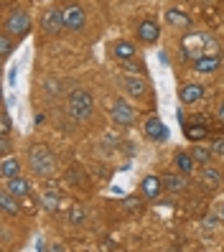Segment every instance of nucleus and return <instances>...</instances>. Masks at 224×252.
I'll return each mask as SVG.
<instances>
[{
	"mask_svg": "<svg viewBox=\"0 0 224 252\" xmlns=\"http://www.w3.org/2000/svg\"><path fill=\"white\" fill-rule=\"evenodd\" d=\"M219 43L209 36V33H189L181 38V54L186 59H199L204 54H217Z\"/></svg>",
	"mask_w": 224,
	"mask_h": 252,
	"instance_id": "f257e3e1",
	"label": "nucleus"
},
{
	"mask_svg": "<svg viewBox=\"0 0 224 252\" xmlns=\"http://www.w3.org/2000/svg\"><path fill=\"white\" fill-rule=\"evenodd\" d=\"M66 112H69L71 120H77V123L89 120V117H92V112H95V99H92V94L84 92V90L69 92V97H66Z\"/></svg>",
	"mask_w": 224,
	"mask_h": 252,
	"instance_id": "f03ea898",
	"label": "nucleus"
},
{
	"mask_svg": "<svg viewBox=\"0 0 224 252\" xmlns=\"http://www.w3.org/2000/svg\"><path fill=\"white\" fill-rule=\"evenodd\" d=\"M28 166L36 176H51L56 168V158L46 145H31L28 151Z\"/></svg>",
	"mask_w": 224,
	"mask_h": 252,
	"instance_id": "7ed1b4c3",
	"label": "nucleus"
},
{
	"mask_svg": "<svg viewBox=\"0 0 224 252\" xmlns=\"http://www.w3.org/2000/svg\"><path fill=\"white\" fill-rule=\"evenodd\" d=\"M5 31L13 38H23L31 33V16L26 10H13L10 16L5 18Z\"/></svg>",
	"mask_w": 224,
	"mask_h": 252,
	"instance_id": "20e7f679",
	"label": "nucleus"
},
{
	"mask_svg": "<svg viewBox=\"0 0 224 252\" xmlns=\"http://www.w3.org/2000/svg\"><path fill=\"white\" fill-rule=\"evenodd\" d=\"M41 28L46 31L49 36H59L66 28L64 23V10H59V8H51L43 13V18H41Z\"/></svg>",
	"mask_w": 224,
	"mask_h": 252,
	"instance_id": "39448f33",
	"label": "nucleus"
},
{
	"mask_svg": "<svg viewBox=\"0 0 224 252\" xmlns=\"http://www.w3.org/2000/svg\"><path fill=\"white\" fill-rule=\"evenodd\" d=\"M110 117H112V123H115V125L128 127V125L135 123V110H132L125 99H115V102H112V112H110Z\"/></svg>",
	"mask_w": 224,
	"mask_h": 252,
	"instance_id": "423d86ee",
	"label": "nucleus"
},
{
	"mask_svg": "<svg viewBox=\"0 0 224 252\" xmlns=\"http://www.w3.org/2000/svg\"><path fill=\"white\" fill-rule=\"evenodd\" d=\"M143 130H145L148 140H153V143H166L168 140V127L160 123V117H148Z\"/></svg>",
	"mask_w": 224,
	"mask_h": 252,
	"instance_id": "0eeeda50",
	"label": "nucleus"
},
{
	"mask_svg": "<svg viewBox=\"0 0 224 252\" xmlns=\"http://www.w3.org/2000/svg\"><path fill=\"white\" fill-rule=\"evenodd\" d=\"M64 23H66L69 31H82L84 23H87L84 10H82L79 5H69V8L64 10Z\"/></svg>",
	"mask_w": 224,
	"mask_h": 252,
	"instance_id": "6e6552de",
	"label": "nucleus"
},
{
	"mask_svg": "<svg viewBox=\"0 0 224 252\" xmlns=\"http://www.w3.org/2000/svg\"><path fill=\"white\" fill-rule=\"evenodd\" d=\"M138 38L143 41V43H156L158 41V36H160V28H158V23L153 21V18H145V21H140V26H138Z\"/></svg>",
	"mask_w": 224,
	"mask_h": 252,
	"instance_id": "1a4fd4ad",
	"label": "nucleus"
},
{
	"mask_svg": "<svg viewBox=\"0 0 224 252\" xmlns=\"http://www.w3.org/2000/svg\"><path fill=\"white\" fill-rule=\"evenodd\" d=\"M222 66V56L219 54H204L199 59H193V69L201 71V74H212Z\"/></svg>",
	"mask_w": 224,
	"mask_h": 252,
	"instance_id": "9d476101",
	"label": "nucleus"
},
{
	"mask_svg": "<svg viewBox=\"0 0 224 252\" xmlns=\"http://www.w3.org/2000/svg\"><path fill=\"white\" fill-rule=\"evenodd\" d=\"M125 90L130 97H135V99H143L148 94V84L145 79H140V74H128V79H125Z\"/></svg>",
	"mask_w": 224,
	"mask_h": 252,
	"instance_id": "9b49d317",
	"label": "nucleus"
},
{
	"mask_svg": "<svg viewBox=\"0 0 224 252\" xmlns=\"http://www.w3.org/2000/svg\"><path fill=\"white\" fill-rule=\"evenodd\" d=\"M163 189H168L171 194H181V191L189 189V179H186V173H168V176H163Z\"/></svg>",
	"mask_w": 224,
	"mask_h": 252,
	"instance_id": "f8f14e48",
	"label": "nucleus"
},
{
	"mask_svg": "<svg viewBox=\"0 0 224 252\" xmlns=\"http://www.w3.org/2000/svg\"><path fill=\"white\" fill-rule=\"evenodd\" d=\"M178 99H181L184 105H196L199 99H204V87L201 84H184L181 90H178Z\"/></svg>",
	"mask_w": 224,
	"mask_h": 252,
	"instance_id": "ddd939ff",
	"label": "nucleus"
},
{
	"mask_svg": "<svg viewBox=\"0 0 224 252\" xmlns=\"http://www.w3.org/2000/svg\"><path fill=\"white\" fill-rule=\"evenodd\" d=\"M166 23L173 28H191V16L181 8H168L166 10Z\"/></svg>",
	"mask_w": 224,
	"mask_h": 252,
	"instance_id": "4468645a",
	"label": "nucleus"
},
{
	"mask_svg": "<svg viewBox=\"0 0 224 252\" xmlns=\"http://www.w3.org/2000/svg\"><path fill=\"white\" fill-rule=\"evenodd\" d=\"M160 189H163V179H158V176H145L140 181V191H143L145 199H158Z\"/></svg>",
	"mask_w": 224,
	"mask_h": 252,
	"instance_id": "2eb2a0df",
	"label": "nucleus"
},
{
	"mask_svg": "<svg viewBox=\"0 0 224 252\" xmlns=\"http://www.w3.org/2000/svg\"><path fill=\"white\" fill-rule=\"evenodd\" d=\"M0 206H3V212H5V214H10V217H18V214H21L18 196H13L5 186L0 189Z\"/></svg>",
	"mask_w": 224,
	"mask_h": 252,
	"instance_id": "dca6fc26",
	"label": "nucleus"
},
{
	"mask_svg": "<svg viewBox=\"0 0 224 252\" xmlns=\"http://www.w3.org/2000/svg\"><path fill=\"white\" fill-rule=\"evenodd\" d=\"M0 176H3L5 181H10V179H16V176H21V160L5 156L3 163H0Z\"/></svg>",
	"mask_w": 224,
	"mask_h": 252,
	"instance_id": "f3484780",
	"label": "nucleus"
},
{
	"mask_svg": "<svg viewBox=\"0 0 224 252\" xmlns=\"http://www.w3.org/2000/svg\"><path fill=\"white\" fill-rule=\"evenodd\" d=\"M5 189L10 191L13 196H18V199H26L28 194H31V184H28L26 179H21V176H16V179L5 181Z\"/></svg>",
	"mask_w": 224,
	"mask_h": 252,
	"instance_id": "a211bd4d",
	"label": "nucleus"
},
{
	"mask_svg": "<svg viewBox=\"0 0 224 252\" xmlns=\"http://www.w3.org/2000/svg\"><path fill=\"white\" fill-rule=\"evenodd\" d=\"M184 132H186V138H189V140L199 143V140H206V135H209V127H206L204 123H189V125L184 127Z\"/></svg>",
	"mask_w": 224,
	"mask_h": 252,
	"instance_id": "6ab92c4d",
	"label": "nucleus"
},
{
	"mask_svg": "<svg viewBox=\"0 0 224 252\" xmlns=\"http://www.w3.org/2000/svg\"><path fill=\"white\" fill-rule=\"evenodd\" d=\"M112 54H115V59H120V62H125V59H132L135 56V46H132L130 41H115V46H112Z\"/></svg>",
	"mask_w": 224,
	"mask_h": 252,
	"instance_id": "aec40b11",
	"label": "nucleus"
},
{
	"mask_svg": "<svg viewBox=\"0 0 224 252\" xmlns=\"http://www.w3.org/2000/svg\"><path fill=\"white\" fill-rule=\"evenodd\" d=\"M199 181H201L206 189H217V186L222 184V173H219L217 168H201Z\"/></svg>",
	"mask_w": 224,
	"mask_h": 252,
	"instance_id": "412c9836",
	"label": "nucleus"
},
{
	"mask_svg": "<svg viewBox=\"0 0 224 252\" xmlns=\"http://www.w3.org/2000/svg\"><path fill=\"white\" fill-rule=\"evenodd\" d=\"M173 163H176V168L181 171V173H191V171H193V163H196V160H193L191 153H181V151H178L176 158H173Z\"/></svg>",
	"mask_w": 224,
	"mask_h": 252,
	"instance_id": "4be33fe9",
	"label": "nucleus"
},
{
	"mask_svg": "<svg viewBox=\"0 0 224 252\" xmlns=\"http://www.w3.org/2000/svg\"><path fill=\"white\" fill-rule=\"evenodd\" d=\"M41 204L46 206L49 212H59V206H62V194H59V191H46V194L41 196Z\"/></svg>",
	"mask_w": 224,
	"mask_h": 252,
	"instance_id": "5701e85b",
	"label": "nucleus"
},
{
	"mask_svg": "<svg viewBox=\"0 0 224 252\" xmlns=\"http://www.w3.org/2000/svg\"><path fill=\"white\" fill-rule=\"evenodd\" d=\"M191 156H193V160H196V163H201V166H206V163L214 158L212 148H206V145H193L191 148Z\"/></svg>",
	"mask_w": 224,
	"mask_h": 252,
	"instance_id": "b1692460",
	"label": "nucleus"
},
{
	"mask_svg": "<svg viewBox=\"0 0 224 252\" xmlns=\"http://www.w3.org/2000/svg\"><path fill=\"white\" fill-rule=\"evenodd\" d=\"M84 219H87V212L82 209L79 204H74L71 209H69V224H74V227H79V224H84Z\"/></svg>",
	"mask_w": 224,
	"mask_h": 252,
	"instance_id": "393cba45",
	"label": "nucleus"
},
{
	"mask_svg": "<svg viewBox=\"0 0 224 252\" xmlns=\"http://www.w3.org/2000/svg\"><path fill=\"white\" fill-rule=\"evenodd\" d=\"M120 64H123V69H125L128 74H143V71H145L143 62H138L135 56H132V59H125V62H120Z\"/></svg>",
	"mask_w": 224,
	"mask_h": 252,
	"instance_id": "a878e982",
	"label": "nucleus"
},
{
	"mask_svg": "<svg viewBox=\"0 0 224 252\" xmlns=\"http://www.w3.org/2000/svg\"><path fill=\"white\" fill-rule=\"evenodd\" d=\"M13 51V36L5 31L3 36H0V59H8Z\"/></svg>",
	"mask_w": 224,
	"mask_h": 252,
	"instance_id": "bb28decb",
	"label": "nucleus"
},
{
	"mask_svg": "<svg viewBox=\"0 0 224 252\" xmlns=\"http://www.w3.org/2000/svg\"><path fill=\"white\" fill-rule=\"evenodd\" d=\"M10 127H13V123H10V115H8V105H3V115H0V132H3V135H10Z\"/></svg>",
	"mask_w": 224,
	"mask_h": 252,
	"instance_id": "cd10ccee",
	"label": "nucleus"
},
{
	"mask_svg": "<svg viewBox=\"0 0 224 252\" xmlns=\"http://www.w3.org/2000/svg\"><path fill=\"white\" fill-rule=\"evenodd\" d=\"M125 209L135 214V212H140V209H143V201H140L138 196H128V199H125Z\"/></svg>",
	"mask_w": 224,
	"mask_h": 252,
	"instance_id": "c85d7f7f",
	"label": "nucleus"
},
{
	"mask_svg": "<svg viewBox=\"0 0 224 252\" xmlns=\"http://www.w3.org/2000/svg\"><path fill=\"white\" fill-rule=\"evenodd\" d=\"M79 179H82L79 166H71V168H69V173H66V181H69L71 186H77V184H79Z\"/></svg>",
	"mask_w": 224,
	"mask_h": 252,
	"instance_id": "c756f323",
	"label": "nucleus"
},
{
	"mask_svg": "<svg viewBox=\"0 0 224 252\" xmlns=\"http://www.w3.org/2000/svg\"><path fill=\"white\" fill-rule=\"evenodd\" d=\"M8 153H10V138L3 135V138H0V158H5Z\"/></svg>",
	"mask_w": 224,
	"mask_h": 252,
	"instance_id": "7c9ffc66",
	"label": "nucleus"
},
{
	"mask_svg": "<svg viewBox=\"0 0 224 252\" xmlns=\"http://www.w3.org/2000/svg\"><path fill=\"white\" fill-rule=\"evenodd\" d=\"M212 153L214 156H224V138H219V140L212 143Z\"/></svg>",
	"mask_w": 224,
	"mask_h": 252,
	"instance_id": "2f4dec72",
	"label": "nucleus"
},
{
	"mask_svg": "<svg viewBox=\"0 0 224 252\" xmlns=\"http://www.w3.org/2000/svg\"><path fill=\"white\" fill-rule=\"evenodd\" d=\"M217 120H219V123H224V99L219 102V107H217Z\"/></svg>",
	"mask_w": 224,
	"mask_h": 252,
	"instance_id": "473e14b6",
	"label": "nucleus"
},
{
	"mask_svg": "<svg viewBox=\"0 0 224 252\" xmlns=\"http://www.w3.org/2000/svg\"><path fill=\"white\" fill-rule=\"evenodd\" d=\"M191 120H193V123H204V125H206V123H209V117H206V115H193Z\"/></svg>",
	"mask_w": 224,
	"mask_h": 252,
	"instance_id": "72a5a7b5",
	"label": "nucleus"
},
{
	"mask_svg": "<svg viewBox=\"0 0 224 252\" xmlns=\"http://www.w3.org/2000/svg\"><path fill=\"white\" fill-rule=\"evenodd\" d=\"M158 59H160V64H163V66L168 64V54H166V51H160V54H158Z\"/></svg>",
	"mask_w": 224,
	"mask_h": 252,
	"instance_id": "f704fd0d",
	"label": "nucleus"
},
{
	"mask_svg": "<svg viewBox=\"0 0 224 252\" xmlns=\"http://www.w3.org/2000/svg\"><path fill=\"white\" fill-rule=\"evenodd\" d=\"M214 224H217V217H209V219H206V227H209V229H212Z\"/></svg>",
	"mask_w": 224,
	"mask_h": 252,
	"instance_id": "c9c22d12",
	"label": "nucleus"
},
{
	"mask_svg": "<svg viewBox=\"0 0 224 252\" xmlns=\"http://www.w3.org/2000/svg\"><path fill=\"white\" fill-rule=\"evenodd\" d=\"M222 221H224V204H222Z\"/></svg>",
	"mask_w": 224,
	"mask_h": 252,
	"instance_id": "e433bc0d",
	"label": "nucleus"
}]
</instances>
